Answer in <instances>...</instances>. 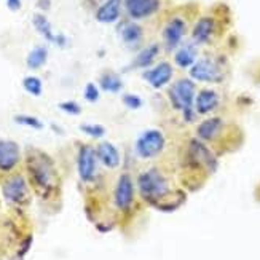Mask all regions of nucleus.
Wrapping results in <instances>:
<instances>
[{
	"instance_id": "obj_1",
	"label": "nucleus",
	"mask_w": 260,
	"mask_h": 260,
	"mask_svg": "<svg viewBox=\"0 0 260 260\" xmlns=\"http://www.w3.org/2000/svg\"><path fill=\"white\" fill-rule=\"evenodd\" d=\"M195 83L188 78H180L169 89L173 107L182 112L184 120L188 123L195 120Z\"/></svg>"
},
{
	"instance_id": "obj_2",
	"label": "nucleus",
	"mask_w": 260,
	"mask_h": 260,
	"mask_svg": "<svg viewBox=\"0 0 260 260\" xmlns=\"http://www.w3.org/2000/svg\"><path fill=\"white\" fill-rule=\"evenodd\" d=\"M138 188H139L141 197L145 201H150V203L160 201L169 193V184L166 177L155 168L147 169V171L139 174Z\"/></svg>"
},
{
	"instance_id": "obj_3",
	"label": "nucleus",
	"mask_w": 260,
	"mask_h": 260,
	"mask_svg": "<svg viewBox=\"0 0 260 260\" xmlns=\"http://www.w3.org/2000/svg\"><path fill=\"white\" fill-rule=\"evenodd\" d=\"M27 166H29L32 180L36 182L39 188H45V190L51 188L53 179H54V169H53L51 160L47 155L39 150L32 152V156L29 158Z\"/></svg>"
},
{
	"instance_id": "obj_4",
	"label": "nucleus",
	"mask_w": 260,
	"mask_h": 260,
	"mask_svg": "<svg viewBox=\"0 0 260 260\" xmlns=\"http://www.w3.org/2000/svg\"><path fill=\"white\" fill-rule=\"evenodd\" d=\"M165 134L160 129H147L136 139L134 150L142 160H150L165 150Z\"/></svg>"
},
{
	"instance_id": "obj_5",
	"label": "nucleus",
	"mask_w": 260,
	"mask_h": 260,
	"mask_svg": "<svg viewBox=\"0 0 260 260\" xmlns=\"http://www.w3.org/2000/svg\"><path fill=\"white\" fill-rule=\"evenodd\" d=\"M190 77L197 82L217 83L222 80V69L219 64L211 58H203L190 67Z\"/></svg>"
},
{
	"instance_id": "obj_6",
	"label": "nucleus",
	"mask_w": 260,
	"mask_h": 260,
	"mask_svg": "<svg viewBox=\"0 0 260 260\" xmlns=\"http://www.w3.org/2000/svg\"><path fill=\"white\" fill-rule=\"evenodd\" d=\"M77 169H78V176H80L83 182H91L96 177L98 155H96V149H93L91 145L80 147L77 156Z\"/></svg>"
},
{
	"instance_id": "obj_7",
	"label": "nucleus",
	"mask_w": 260,
	"mask_h": 260,
	"mask_svg": "<svg viewBox=\"0 0 260 260\" xmlns=\"http://www.w3.org/2000/svg\"><path fill=\"white\" fill-rule=\"evenodd\" d=\"M4 197L7 201L15 203V205H21L26 203L29 198V187L26 179L21 174L11 176L4 182Z\"/></svg>"
},
{
	"instance_id": "obj_8",
	"label": "nucleus",
	"mask_w": 260,
	"mask_h": 260,
	"mask_svg": "<svg viewBox=\"0 0 260 260\" xmlns=\"http://www.w3.org/2000/svg\"><path fill=\"white\" fill-rule=\"evenodd\" d=\"M115 206L120 211H128L134 203V182L129 174H121L114 191Z\"/></svg>"
},
{
	"instance_id": "obj_9",
	"label": "nucleus",
	"mask_w": 260,
	"mask_h": 260,
	"mask_svg": "<svg viewBox=\"0 0 260 260\" xmlns=\"http://www.w3.org/2000/svg\"><path fill=\"white\" fill-rule=\"evenodd\" d=\"M173 74L174 72H173V66L171 64H169V62H160V64H156L155 67H152V69L145 71L142 74V77L152 88L160 89V88H163L165 85H168L169 82H171Z\"/></svg>"
},
{
	"instance_id": "obj_10",
	"label": "nucleus",
	"mask_w": 260,
	"mask_h": 260,
	"mask_svg": "<svg viewBox=\"0 0 260 260\" xmlns=\"http://www.w3.org/2000/svg\"><path fill=\"white\" fill-rule=\"evenodd\" d=\"M21 158L19 145L13 141H0V171L10 173L18 166Z\"/></svg>"
},
{
	"instance_id": "obj_11",
	"label": "nucleus",
	"mask_w": 260,
	"mask_h": 260,
	"mask_svg": "<svg viewBox=\"0 0 260 260\" xmlns=\"http://www.w3.org/2000/svg\"><path fill=\"white\" fill-rule=\"evenodd\" d=\"M187 32V24L182 18H173L163 30V39L168 50L177 48Z\"/></svg>"
},
{
	"instance_id": "obj_12",
	"label": "nucleus",
	"mask_w": 260,
	"mask_h": 260,
	"mask_svg": "<svg viewBox=\"0 0 260 260\" xmlns=\"http://www.w3.org/2000/svg\"><path fill=\"white\" fill-rule=\"evenodd\" d=\"M190 156H191V160L197 161V165L206 168L209 173L216 171L217 160L214 158L211 150L200 139H195L190 142Z\"/></svg>"
},
{
	"instance_id": "obj_13",
	"label": "nucleus",
	"mask_w": 260,
	"mask_h": 260,
	"mask_svg": "<svg viewBox=\"0 0 260 260\" xmlns=\"http://www.w3.org/2000/svg\"><path fill=\"white\" fill-rule=\"evenodd\" d=\"M125 8L133 19H145L160 8V0H125Z\"/></svg>"
},
{
	"instance_id": "obj_14",
	"label": "nucleus",
	"mask_w": 260,
	"mask_h": 260,
	"mask_svg": "<svg viewBox=\"0 0 260 260\" xmlns=\"http://www.w3.org/2000/svg\"><path fill=\"white\" fill-rule=\"evenodd\" d=\"M96 155H98V160L109 169H115L121 163V156H120L118 149L110 142H101L96 147Z\"/></svg>"
},
{
	"instance_id": "obj_15",
	"label": "nucleus",
	"mask_w": 260,
	"mask_h": 260,
	"mask_svg": "<svg viewBox=\"0 0 260 260\" xmlns=\"http://www.w3.org/2000/svg\"><path fill=\"white\" fill-rule=\"evenodd\" d=\"M219 107V94L212 89H201L195 98V110L200 115L211 114Z\"/></svg>"
},
{
	"instance_id": "obj_16",
	"label": "nucleus",
	"mask_w": 260,
	"mask_h": 260,
	"mask_svg": "<svg viewBox=\"0 0 260 260\" xmlns=\"http://www.w3.org/2000/svg\"><path fill=\"white\" fill-rule=\"evenodd\" d=\"M123 0H106L96 11V19L103 24H112L120 18Z\"/></svg>"
},
{
	"instance_id": "obj_17",
	"label": "nucleus",
	"mask_w": 260,
	"mask_h": 260,
	"mask_svg": "<svg viewBox=\"0 0 260 260\" xmlns=\"http://www.w3.org/2000/svg\"><path fill=\"white\" fill-rule=\"evenodd\" d=\"M214 29H216V22H214L212 18L205 16L198 19V22L193 27V32H191V37H193V42L197 45H203V43H208L209 39L212 37Z\"/></svg>"
},
{
	"instance_id": "obj_18",
	"label": "nucleus",
	"mask_w": 260,
	"mask_h": 260,
	"mask_svg": "<svg viewBox=\"0 0 260 260\" xmlns=\"http://www.w3.org/2000/svg\"><path fill=\"white\" fill-rule=\"evenodd\" d=\"M222 120L219 117H212L208 118L205 121L200 123V126L197 128V134H198V139L200 141H212L216 139L220 129H222Z\"/></svg>"
},
{
	"instance_id": "obj_19",
	"label": "nucleus",
	"mask_w": 260,
	"mask_h": 260,
	"mask_svg": "<svg viewBox=\"0 0 260 260\" xmlns=\"http://www.w3.org/2000/svg\"><path fill=\"white\" fill-rule=\"evenodd\" d=\"M174 61L180 69H188L197 62V47L195 43L182 45L174 54Z\"/></svg>"
},
{
	"instance_id": "obj_20",
	"label": "nucleus",
	"mask_w": 260,
	"mask_h": 260,
	"mask_svg": "<svg viewBox=\"0 0 260 260\" xmlns=\"http://www.w3.org/2000/svg\"><path fill=\"white\" fill-rule=\"evenodd\" d=\"M32 22H34V27H36V29L39 30L40 36H43L48 42H51V43H56V42H58V34H54V32H53V27H51V24H50V21L47 19V16H43V15L37 13V15H34Z\"/></svg>"
},
{
	"instance_id": "obj_21",
	"label": "nucleus",
	"mask_w": 260,
	"mask_h": 260,
	"mask_svg": "<svg viewBox=\"0 0 260 260\" xmlns=\"http://www.w3.org/2000/svg\"><path fill=\"white\" fill-rule=\"evenodd\" d=\"M158 53H160V45H156V43L149 45V47H145L138 56H136L134 66L136 67H141V69H145V67H149L155 61Z\"/></svg>"
},
{
	"instance_id": "obj_22",
	"label": "nucleus",
	"mask_w": 260,
	"mask_h": 260,
	"mask_svg": "<svg viewBox=\"0 0 260 260\" xmlns=\"http://www.w3.org/2000/svg\"><path fill=\"white\" fill-rule=\"evenodd\" d=\"M120 36L125 43L138 45L142 39V27L139 24H136V22H126V24L121 27Z\"/></svg>"
},
{
	"instance_id": "obj_23",
	"label": "nucleus",
	"mask_w": 260,
	"mask_h": 260,
	"mask_svg": "<svg viewBox=\"0 0 260 260\" xmlns=\"http://www.w3.org/2000/svg\"><path fill=\"white\" fill-rule=\"evenodd\" d=\"M48 59V50L47 47H36L34 50H30V53L27 54V59H26V64L29 69L36 71V69H40L42 66H45Z\"/></svg>"
},
{
	"instance_id": "obj_24",
	"label": "nucleus",
	"mask_w": 260,
	"mask_h": 260,
	"mask_svg": "<svg viewBox=\"0 0 260 260\" xmlns=\"http://www.w3.org/2000/svg\"><path fill=\"white\" fill-rule=\"evenodd\" d=\"M99 85L107 93H118V91H121V88H123L121 78L115 72H106V74L101 75Z\"/></svg>"
},
{
	"instance_id": "obj_25",
	"label": "nucleus",
	"mask_w": 260,
	"mask_h": 260,
	"mask_svg": "<svg viewBox=\"0 0 260 260\" xmlns=\"http://www.w3.org/2000/svg\"><path fill=\"white\" fill-rule=\"evenodd\" d=\"M22 86H24L26 91L30 94V96H40L42 91H43V83L39 77H34V75H29L26 77L24 80H22Z\"/></svg>"
},
{
	"instance_id": "obj_26",
	"label": "nucleus",
	"mask_w": 260,
	"mask_h": 260,
	"mask_svg": "<svg viewBox=\"0 0 260 260\" xmlns=\"http://www.w3.org/2000/svg\"><path fill=\"white\" fill-rule=\"evenodd\" d=\"M15 121L18 123V125L27 126V128H32V129H42L43 128V123L39 118L32 117V115H24V114L16 115L15 117Z\"/></svg>"
},
{
	"instance_id": "obj_27",
	"label": "nucleus",
	"mask_w": 260,
	"mask_h": 260,
	"mask_svg": "<svg viewBox=\"0 0 260 260\" xmlns=\"http://www.w3.org/2000/svg\"><path fill=\"white\" fill-rule=\"evenodd\" d=\"M80 129L93 139H101L103 136H106V128L98 125V123H86V125L80 126Z\"/></svg>"
},
{
	"instance_id": "obj_28",
	"label": "nucleus",
	"mask_w": 260,
	"mask_h": 260,
	"mask_svg": "<svg viewBox=\"0 0 260 260\" xmlns=\"http://www.w3.org/2000/svg\"><path fill=\"white\" fill-rule=\"evenodd\" d=\"M123 104L131 110H138L142 107V99L138 94H125L123 96Z\"/></svg>"
},
{
	"instance_id": "obj_29",
	"label": "nucleus",
	"mask_w": 260,
	"mask_h": 260,
	"mask_svg": "<svg viewBox=\"0 0 260 260\" xmlns=\"http://www.w3.org/2000/svg\"><path fill=\"white\" fill-rule=\"evenodd\" d=\"M59 109L69 115H78L82 112V107L78 106L75 101H64V103L59 104Z\"/></svg>"
},
{
	"instance_id": "obj_30",
	"label": "nucleus",
	"mask_w": 260,
	"mask_h": 260,
	"mask_svg": "<svg viewBox=\"0 0 260 260\" xmlns=\"http://www.w3.org/2000/svg\"><path fill=\"white\" fill-rule=\"evenodd\" d=\"M83 96H85V99L88 101V103H96V101H99V88L94 83H88L85 86Z\"/></svg>"
},
{
	"instance_id": "obj_31",
	"label": "nucleus",
	"mask_w": 260,
	"mask_h": 260,
	"mask_svg": "<svg viewBox=\"0 0 260 260\" xmlns=\"http://www.w3.org/2000/svg\"><path fill=\"white\" fill-rule=\"evenodd\" d=\"M5 2H7L8 8L13 10V11H16V10L21 8V0H5Z\"/></svg>"
}]
</instances>
